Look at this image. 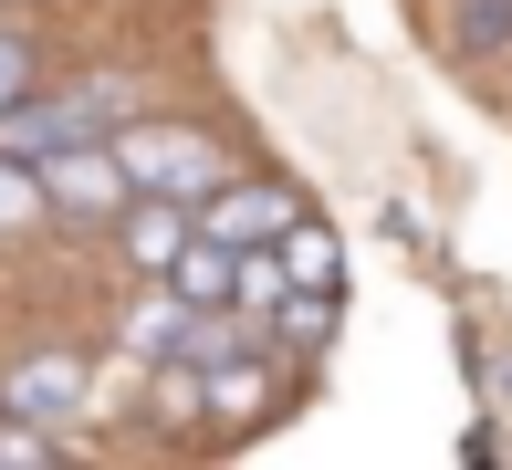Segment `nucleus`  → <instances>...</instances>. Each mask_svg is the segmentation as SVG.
<instances>
[{"instance_id":"nucleus-6","label":"nucleus","mask_w":512,"mask_h":470,"mask_svg":"<svg viewBox=\"0 0 512 470\" xmlns=\"http://www.w3.org/2000/svg\"><path fill=\"white\" fill-rule=\"evenodd\" d=\"M115 220H126V262L136 272H168L178 262V241H189V199H126V209H115Z\"/></svg>"},{"instance_id":"nucleus-7","label":"nucleus","mask_w":512,"mask_h":470,"mask_svg":"<svg viewBox=\"0 0 512 470\" xmlns=\"http://www.w3.org/2000/svg\"><path fill=\"white\" fill-rule=\"evenodd\" d=\"M157 282H168L189 314H230V251L209 241V230H189V241H178V262L157 272Z\"/></svg>"},{"instance_id":"nucleus-11","label":"nucleus","mask_w":512,"mask_h":470,"mask_svg":"<svg viewBox=\"0 0 512 470\" xmlns=\"http://www.w3.org/2000/svg\"><path fill=\"white\" fill-rule=\"evenodd\" d=\"M283 272L304 282V293H324V282H335V241H324V230H304V220H293V230H283Z\"/></svg>"},{"instance_id":"nucleus-8","label":"nucleus","mask_w":512,"mask_h":470,"mask_svg":"<svg viewBox=\"0 0 512 470\" xmlns=\"http://www.w3.org/2000/svg\"><path fill=\"white\" fill-rule=\"evenodd\" d=\"M178 335H189V303H178V293H147L126 314V345H136V356H178Z\"/></svg>"},{"instance_id":"nucleus-1","label":"nucleus","mask_w":512,"mask_h":470,"mask_svg":"<svg viewBox=\"0 0 512 470\" xmlns=\"http://www.w3.org/2000/svg\"><path fill=\"white\" fill-rule=\"evenodd\" d=\"M115 168L136 199H209L220 188V147L199 126H126L115 136Z\"/></svg>"},{"instance_id":"nucleus-12","label":"nucleus","mask_w":512,"mask_h":470,"mask_svg":"<svg viewBox=\"0 0 512 470\" xmlns=\"http://www.w3.org/2000/svg\"><path fill=\"white\" fill-rule=\"evenodd\" d=\"M11 94H32V42L0 32V105H11Z\"/></svg>"},{"instance_id":"nucleus-3","label":"nucleus","mask_w":512,"mask_h":470,"mask_svg":"<svg viewBox=\"0 0 512 470\" xmlns=\"http://www.w3.org/2000/svg\"><path fill=\"white\" fill-rule=\"evenodd\" d=\"M105 115H115V94H11L0 105V157H53V147H74V136H105Z\"/></svg>"},{"instance_id":"nucleus-2","label":"nucleus","mask_w":512,"mask_h":470,"mask_svg":"<svg viewBox=\"0 0 512 470\" xmlns=\"http://www.w3.org/2000/svg\"><path fill=\"white\" fill-rule=\"evenodd\" d=\"M32 178H42V209H53V220H115V209L136 199L126 168H115V147H95V136H74V147L32 157Z\"/></svg>"},{"instance_id":"nucleus-5","label":"nucleus","mask_w":512,"mask_h":470,"mask_svg":"<svg viewBox=\"0 0 512 470\" xmlns=\"http://www.w3.org/2000/svg\"><path fill=\"white\" fill-rule=\"evenodd\" d=\"M84 397H95L84 356H21L0 376V418H21V429H63V418H84Z\"/></svg>"},{"instance_id":"nucleus-10","label":"nucleus","mask_w":512,"mask_h":470,"mask_svg":"<svg viewBox=\"0 0 512 470\" xmlns=\"http://www.w3.org/2000/svg\"><path fill=\"white\" fill-rule=\"evenodd\" d=\"M53 209H42V178H32V157H0V230H42Z\"/></svg>"},{"instance_id":"nucleus-4","label":"nucleus","mask_w":512,"mask_h":470,"mask_svg":"<svg viewBox=\"0 0 512 470\" xmlns=\"http://www.w3.org/2000/svg\"><path fill=\"white\" fill-rule=\"evenodd\" d=\"M189 220H199L220 251H262V241H283V230L304 220V199H293V188H272V178H241V188L189 199Z\"/></svg>"},{"instance_id":"nucleus-9","label":"nucleus","mask_w":512,"mask_h":470,"mask_svg":"<svg viewBox=\"0 0 512 470\" xmlns=\"http://www.w3.org/2000/svg\"><path fill=\"white\" fill-rule=\"evenodd\" d=\"M450 42L460 53H502L512 42V0H450Z\"/></svg>"},{"instance_id":"nucleus-13","label":"nucleus","mask_w":512,"mask_h":470,"mask_svg":"<svg viewBox=\"0 0 512 470\" xmlns=\"http://www.w3.org/2000/svg\"><path fill=\"white\" fill-rule=\"evenodd\" d=\"M0 470H63V460H0Z\"/></svg>"}]
</instances>
